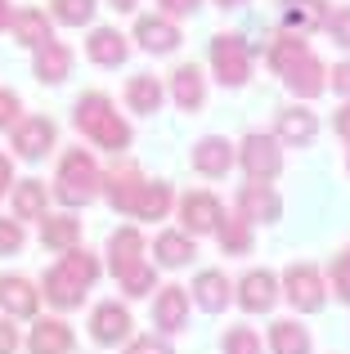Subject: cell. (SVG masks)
<instances>
[{
  "mask_svg": "<svg viewBox=\"0 0 350 354\" xmlns=\"http://www.w3.org/2000/svg\"><path fill=\"white\" fill-rule=\"evenodd\" d=\"M324 27L333 32V41L342 45V50H350V5H342L337 14H328V18H324Z\"/></svg>",
  "mask_w": 350,
  "mask_h": 354,
  "instance_id": "f35d334b",
  "label": "cell"
},
{
  "mask_svg": "<svg viewBox=\"0 0 350 354\" xmlns=\"http://www.w3.org/2000/svg\"><path fill=\"white\" fill-rule=\"evenodd\" d=\"M41 242L50 251H72L81 242V220H72V216H41Z\"/></svg>",
  "mask_w": 350,
  "mask_h": 354,
  "instance_id": "f546056e",
  "label": "cell"
},
{
  "mask_svg": "<svg viewBox=\"0 0 350 354\" xmlns=\"http://www.w3.org/2000/svg\"><path fill=\"white\" fill-rule=\"evenodd\" d=\"M23 242H27L23 220H0V256H18Z\"/></svg>",
  "mask_w": 350,
  "mask_h": 354,
  "instance_id": "74e56055",
  "label": "cell"
},
{
  "mask_svg": "<svg viewBox=\"0 0 350 354\" xmlns=\"http://www.w3.org/2000/svg\"><path fill=\"white\" fill-rule=\"evenodd\" d=\"M270 350L274 354H310V332L297 319H279L270 328Z\"/></svg>",
  "mask_w": 350,
  "mask_h": 354,
  "instance_id": "d6a6232c",
  "label": "cell"
},
{
  "mask_svg": "<svg viewBox=\"0 0 350 354\" xmlns=\"http://www.w3.org/2000/svg\"><path fill=\"white\" fill-rule=\"evenodd\" d=\"M99 166L95 157L86 153V148H72V153H63L59 162V175H54V198L63 202V207H90V202L99 198Z\"/></svg>",
  "mask_w": 350,
  "mask_h": 354,
  "instance_id": "3957f363",
  "label": "cell"
},
{
  "mask_svg": "<svg viewBox=\"0 0 350 354\" xmlns=\"http://www.w3.org/2000/svg\"><path fill=\"white\" fill-rule=\"evenodd\" d=\"M162 99H167V90H162V81L153 77V72H140V77L126 81V108L140 117H153L162 108Z\"/></svg>",
  "mask_w": 350,
  "mask_h": 354,
  "instance_id": "484cf974",
  "label": "cell"
},
{
  "mask_svg": "<svg viewBox=\"0 0 350 354\" xmlns=\"http://www.w3.org/2000/svg\"><path fill=\"white\" fill-rule=\"evenodd\" d=\"M140 184H144V175L126 162V166H113V171L99 180V189H104V198H108L113 211H126V216H131V202H135V193H140Z\"/></svg>",
  "mask_w": 350,
  "mask_h": 354,
  "instance_id": "d6986e66",
  "label": "cell"
},
{
  "mask_svg": "<svg viewBox=\"0 0 350 354\" xmlns=\"http://www.w3.org/2000/svg\"><path fill=\"white\" fill-rule=\"evenodd\" d=\"M220 9H243V5H252V0H216Z\"/></svg>",
  "mask_w": 350,
  "mask_h": 354,
  "instance_id": "f907efd6",
  "label": "cell"
},
{
  "mask_svg": "<svg viewBox=\"0 0 350 354\" xmlns=\"http://www.w3.org/2000/svg\"><path fill=\"white\" fill-rule=\"evenodd\" d=\"M54 148V121L50 117H18L14 121V153L23 162H41Z\"/></svg>",
  "mask_w": 350,
  "mask_h": 354,
  "instance_id": "30bf717a",
  "label": "cell"
},
{
  "mask_svg": "<svg viewBox=\"0 0 350 354\" xmlns=\"http://www.w3.org/2000/svg\"><path fill=\"white\" fill-rule=\"evenodd\" d=\"M32 354H72V328L63 319H41L27 337Z\"/></svg>",
  "mask_w": 350,
  "mask_h": 354,
  "instance_id": "4316f807",
  "label": "cell"
},
{
  "mask_svg": "<svg viewBox=\"0 0 350 354\" xmlns=\"http://www.w3.org/2000/svg\"><path fill=\"white\" fill-rule=\"evenodd\" d=\"M108 5H113L117 14H135V9H140V0H108Z\"/></svg>",
  "mask_w": 350,
  "mask_h": 354,
  "instance_id": "c3c4849f",
  "label": "cell"
},
{
  "mask_svg": "<svg viewBox=\"0 0 350 354\" xmlns=\"http://www.w3.org/2000/svg\"><path fill=\"white\" fill-rule=\"evenodd\" d=\"M117 283H122L126 296H149L153 283H158V269H153L149 260H140V265H131L126 274H117Z\"/></svg>",
  "mask_w": 350,
  "mask_h": 354,
  "instance_id": "e575fe53",
  "label": "cell"
},
{
  "mask_svg": "<svg viewBox=\"0 0 350 354\" xmlns=\"http://www.w3.org/2000/svg\"><path fill=\"white\" fill-rule=\"evenodd\" d=\"M171 99L180 113H198L202 104H207V81H202V72L193 68V63H180V68L171 72Z\"/></svg>",
  "mask_w": 350,
  "mask_h": 354,
  "instance_id": "44dd1931",
  "label": "cell"
},
{
  "mask_svg": "<svg viewBox=\"0 0 350 354\" xmlns=\"http://www.w3.org/2000/svg\"><path fill=\"white\" fill-rule=\"evenodd\" d=\"M36 59H32V72H36V81H41V86H63V81H68V72H72V50L63 41H41L36 45Z\"/></svg>",
  "mask_w": 350,
  "mask_h": 354,
  "instance_id": "9a60e30c",
  "label": "cell"
},
{
  "mask_svg": "<svg viewBox=\"0 0 350 354\" xmlns=\"http://www.w3.org/2000/svg\"><path fill=\"white\" fill-rule=\"evenodd\" d=\"M86 59L95 63V68H122L126 59H131V41H126L117 27H95L86 41Z\"/></svg>",
  "mask_w": 350,
  "mask_h": 354,
  "instance_id": "e0dca14e",
  "label": "cell"
},
{
  "mask_svg": "<svg viewBox=\"0 0 350 354\" xmlns=\"http://www.w3.org/2000/svg\"><path fill=\"white\" fill-rule=\"evenodd\" d=\"M211 72H216L220 86L243 90L247 81H252V45H247L238 32L211 36Z\"/></svg>",
  "mask_w": 350,
  "mask_h": 354,
  "instance_id": "277c9868",
  "label": "cell"
},
{
  "mask_svg": "<svg viewBox=\"0 0 350 354\" xmlns=\"http://www.w3.org/2000/svg\"><path fill=\"white\" fill-rule=\"evenodd\" d=\"M220 216H225V207H220V198H216V193H207V189H193V193H184V198H180V225H184V234H189V238L216 234Z\"/></svg>",
  "mask_w": 350,
  "mask_h": 354,
  "instance_id": "52a82bcc",
  "label": "cell"
},
{
  "mask_svg": "<svg viewBox=\"0 0 350 354\" xmlns=\"http://www.w3.org/2000/svg\"><path fill=\"white\" fill-rule=\"evenodd\" d=\"M90 337L99 341V346H117V341L131 337V310L117 301H104L95 305V314H90Z\"/></svg>",
  "mask_w": 350,
  "mask_h": 354,
  "instance_id": "2e32d148",
  "label": "cell"
},
{
  "mask_svg": "<svg viewBox=\"0 0 350 354\" xmlns=\"http://www.w3.org/2000/svg\"><path fill=\"white\" fill-rule=\"evenodd\" d=\"M95 0H54L50 5V18L59 27H86V23H95Z\"/></svg>",
  "mask_w": 350,
  "mask_h": 354,
  "instance_id": "836d02e7",
  "label": "cell"
},
{
  "mask_svg": "<svg viewBox=\"0 0 350 354\" xmlns=\"http://www.w3.org/2000/svg\"><path fill=\"white\" fill-rule=\"evenodd\" d=\"M126 354H175V350H171L167 337H153L149 332V337H135L131 346H126Z\"/></svg>",
  "mask_w": 350,
  "mask_h": 354,
  "instance_id": "60d3db41",
  "label": "cell"
},
{
  "mask_svg": "<svg viewBox=\"0 0 350 354\" xmlns=\"http://www.w3.org/2000/svg\"><path fill=\"white\" fill-rule=\"evenodd\" d=\"M324 18H328L324 0H288V9H283V27L297 36H310L315 27H324Z\"/></svg>",
  "mask_w": 350,
  "mask_h": 354,
  "instance_id": "f1b7e54d",
  "label": "cell"
},
{
  "mask_svg": "<svg viewBox=\"0 0 350 354\" xmlns=\"http://www.w3.org/2000/svg\"><path fill=\"white\" fill-rule=\"evenodd\" d=\"M193 171L207 175V180H225L234 171V144L225 135H202L193 144Z\"/></svg>",
  "mask_w": 350,
  "mask_h": 354,
  "instance_id": "8fae6325",
  "label": "cell"
},
{
  "mask_svg": "<svg viewBox=\"0 0 350 354\" xmlns=\"http://www.w3.org/2000/svg\"><path fill=\"white\" fill-rule=\"evenodd\" d=\"M14 220H41L45 216V202H50V193H45L41 180H18L14 184Z\"/></svg>",
  "mask_w": 350,
  "mask_h": 354,
  "instance_id": "1f68e13d",
  "label": "cell"
},
{
  "mask_svg": "<svg viewBox=\"0 0 350 354\" xmlns=\"http://www.w3.org/2000/svg\"><path fill=\"white\" fill-rule=\"evenodd\" d=\"M328 287H324V274H319L315 265H288V274H283V296L292 301V310L297 314H319L328 301Z\"/></svg>",
  "mask_w": 350,
  "mask_h": 354,
  "instance_id": "8992f818",
  "label": "cell"
},
{
  "mask_svg": "<svg viewBox=\"0 0 350 354\" xmlns=\"http://www.w3.org/2000/svg\"><path fill=\"white\" fill-rule=\"evenodd\" d=\"M153 323L162 328V337H171V332H184V323H189V287H162L158 301H153Z\"/></svg>",
  "mask_w": 350,
  "mask_h": 354,
  "instance_id": "ac0fdd59",
  "label": "cell"
},
{
  "mask_svg": "<svg viewBox=\"0 0 350 354\" xmlns=\"http://www.w3.org/2000/svg\"><path fill=\"white\" fill-rule=\"evenodd\" d=\"M225 354H261V337L252 328H229L225 332Z\"/></svg>",
  "mask_w": 350,
  "mask_h": 354,
  "instance_id": "8d00e7d4",
  "label": "cell"
},
{
  "mask_svg": "<svg viewBox=\"0 0 350 354\" xmlns=\"http://www.w3.org/2000/svg\"><path fill=\"white\" fill-rule=\"evenodd\" d=\"M9 27H14V41L27 45V50H36L41 41H50V36H54V18L45 14V9H14Z\"/></svg>",
  "mask_w": 350,
  "mask_h": 354,
  "instance_id": "d4e9b609",
  "label": "cell"
},
{
  "mask_svg": "<svg viewBox=\"0 0 350 354\" xmlns=\"http://www.w3.org/2000/svg\"><path fill=\"white\" fill-rule=\"evenodd\" d=\"M193 256H198V247H193V238L184 229H167V234L153 238V265H162V269H180Z\"/></svg>",
  "mask_w": 350,
  "mask_h": 354,
  "instance_id": "cb8c5ba5",
  "label": "cell"
},
{
  "mask_svg": "<svg viewBox=\"0 0 350 354\" xmlns=\"http://www.w3.org/2000/svg\"><path fill=\"white\" fill-rule=\"evenodd\" d=\"M99 278V260L90 256V251L72 247L63 251V260L45 274V301L54 305V310H77L81 301H86V292L95 287Z\"/></svg>",
  "mask_w": 350,
  "mask_h": 354,
  "instance_id": "7a4b0ae2",
  "label": "cell"
},
{
  "mask_svg": "<svg viewBox=\"0 0 350 354\" xmlns=\"http://www.w3.org/2000/svg\"><path fill=\"white\" fill-rule=\"evenodd\" d=\"M144 260V234L140 229H117L113 238H108V265H113V274H126L131 265H140Z\"/></svg>",
  "mask_w": 350,
  "mask_h": 354,
  "instance_id": "83f0119b",
  "label": "cell"
},
{
  "mask_svg": "<svg viewBox=\"0 0 350 354\" xmlns=\"http://www.w3.org/2000/svg\"><path fill=\"white\" fill-rule=\"evenodd\" d=\"M346 166H350V157H346Z\"/></svg>",
  "mask_w": 350,
  "mask_h": 354,
  "instance_id": "816d5d0a",
  "label": "cell"
},
{
  "mask_svg": "<svg viewBox=\"0 0 350 354\" xmlns=\"http://www.w3.org/2000/svg\"><path fill=\"white\" fill-rule=\"evenodd\" d=\"M18 113H23V104H18V95L14 90H5L0 86V130H9L18 121Z\"/></svg>",
  "mask_w": 350,
  "mask_h": 354,
  "instance_id": "b9f144b4",
  "label": "cell"
},
{
  "mask_svg": "<svg viewBox=\"0 0 350 354\" xmlns=\"http://www.w3.org/2000/svg\"><path fill=\"white\" fill-rule=\"evenodd\" d=\"M171 202H175V193H171L167 180H144L140 193H135V202H131V216L135 220H167Z\"/></svg>",
  "mask_w": 350,
  "mask_h": 354,
  "instance_id": "603a6c76",
  "label": "cell"
},
{
  "mask_svg": "<svg viewBox=\"0 0 350 354\" xmlns=\"http://www.w3.org/2000/svg\"><path fill=\"white\" fill-rule=\"evenodd\" d=\"M319 135V117L310 113V108H283L279 113V130H274V139L279 144H292V148H310Z\"/></svg>",
  "mask_w": 350,
  "mask_h": 354,
  "instance_id": "ffe728a7",
  "label": "cell"
},
{
  "mask_svg": "<svg viewBox=\"0 0 350 354\" xmlns=\"http://www.w3.org/2000/svg\"><path fill=\"white\" fill-rule=\"evenodd\" d=\"M328 86H333V95L350 99V59H346V63H337V68L328 72Z\"/></svg>",
  "mask_w": 350,
  "mask_h": 354,
  "instance_id": "7bdbcfd3",
  "label": "cell"
},
{
  "mask_svg": "<svg viewBox=\"0 0 350 354\" xmlns=\"http://www.w3.org/2000/svg\"><path fill=\"white\" fill-rule=\"evenodd\" d=\"M234 162H243L247 180L270 184V180H279V175H283V144H279L274 135H261V130H252V135L238 144Z\"/></svg>",
  "mask_w": 350,
  "mask_h": 354,
  "instance_id": "5b68a950",
  "label": "cell"
},
{
  "mask_svg": "<svg viewBox=\"0 0 350 354\" xmlns=\"http://www.w3.org/2000/svg\"><path fill=\"white\" fill-rule=\"evenodd\" d=\"M333 130H337V135H342L346 144H350V99H346L342 108H337V117H333Z\"/></svg>",
  "mask_w": 350,
  "mask_h": 354,
  "instance_id": "bcb514c9",
  "label": "cell"
},
{
  "mask_svg": "<svg viewBox=\"0 0 350 354\" xmlns=\"http://www.w3.org/2000/svg\"><path fill=\"white\" fill-rule=\"evenodd\" d=\"M279 77H283V86H288L297 99H319L328 90V68H324V59H315L310 50L301 54V59H292Z\"/></svg>",
  "mask_w": 350,
  "mask_h": 354,
  "instance_id": "ba28073f",
  "label": "cell"
},
{
  "mask_svg": "<svg viewBox=\"0 0 350 354\" xmlns=\"http://www.w3.org/2000/svg\"><path fill=\"white\" fill-rule=\"evenodd\" d=\"M216 242H220V251H225V256H247V251H252V220H243V216H220Z\"/></svg>",
  "mask_w": 350,
  "mask_h": 354,
  "instance_id": "4dcf8cb0",
  "label": "cell"
},
{
  "mask_svg": "<svg viewBox=\"0 0 350 354\" xmlns=\"http://www.w3.org/2000/svg\"><path fill=\"white\" fill-rule=\"evenodd\" d=\"M18 328H14V319H0V354H18Z\"/></svg>",
  "mask_w": 350,
  "mask_h": 354,
  "instance_id": "ee69618b",
  "label": "cell"
},
{
  "mask_svg": "<svg viewBox=\"0 0 350 354\" xmlns=\"http://www.w3.org/2000/svg\"><path fill=\"white\" fill-rule=\"evenodd\" d=\"M238 216L243 220H261V225H274V220L283 216V198L274 193V184H261V180H252V184H243V193H238Z\"/></svg>",
  "mask_w": 350,
  "mask_h": 354,
  "instance_id": "7c38bea8",
  "label": "cell"
},
{
  "mask_svg": "<svg viewBox=\"0 0 350 354\" xmlns=\"http://www.w3.org/2000/svg\"><path fill=\"white\" fill-rule=\"evenodd\" d=\"M189 292H193V301H198L207 314H220L229 301H234V283H229V278L220 274V269H202V274L193 278Z\"/></svg>",
  "mask_w": 350,
  "mask_h": 354,
  "instance_id": "7402d4cb",
  "label": "cell"
},
{
  "mask_svg": "<svg viewBox=\"0 0 350 354\" xmlns=\"http://www.w3.org/2000/svg\"><path fill=\"white\" fill-rule=\"evenodd\" d=\"M158 5H162V14H167V18H189L202 0H158Z\"/></svg>",
  "mask_w": 350,
  "mask_h": 354,
  "instance_id": "f6af8a7d",
  "label": "cell"
},
{
  "mask_svg": "<svg viewBox=\"0 0 350 354\" xmlns=\"http://www.w3.org/2000/svg\"><path fill=\"white\" fill-rule=\"evenodd\" d=\"M135 41H140L144 54H175L184 36H180V27H175V18L144 14V18H135Z\"/></svg>",
  "mask_w": 350,
  "mask_h": 354,
  "instance_id": "9c48e42d",
  "label": "cell"
},
{
  "mask_svg": "<svg viewBox=\"0 0 350 354\" xmlns=\"http://www.w3.org/2000/svg\"><path fill=\"white\" fill-rule=\"evenodd\" d=\"M9 18H14V9H9V0H0V32L9 27Z\"/></svg>",
  "mask_w": 350,
  "mask_h": 354,
  "instance_id": "681fc988",
  "label": "cell"
},
{
  "mask_svg": "<svg viewBox=\"0 0 350 354\" xmlns=\"http://www.w3.org/2000/svg\"><path fill=\"white\" fill-rule=\"evenodd\" d=\"M306 50H310V45H306V36H297V32H283L279 41H274V50H270V68H274V72H283L292 59H301Z\"/></svg>",
  "mask_w": 350,
  "mask_h": 354,
  "instance_id": "d590c367",
  "label": "cell"
},
{
  "mask_svg": "<svg viewBox=\"0 0 350 354\" xmlns=\"http://www.w3.org/2000/svg\"><path fill=\"white\" fill-rule=\"evenodd\" d=\"M72 121H77V130L90 139V144L108 148V153H126V148H131V126L117 117V104L104 95V90L81 95L77 108H72Z\"/></svg>",
  "mask_w": 350,
  "mask_h": 354,
  "instance_id": "6da1fadb",
  "label": "cell"
},
{
  "mask_svg": "<svg viewBox=\"0 0 350 354\" xmlns=\"http://www.w3.org/2000/svg\"><path fill=\"white\" fill-rule=\"evenodd\" d=\"M333 292L350 305V251H342V256L333 260Z\"/></svg>",
  "mask_w": 350,
  "mask_h": 354,
  "instance_id": "ab89813d",
  "label": "cell"
},
{
  "mask_svg": "<svg viewBox=\"0 0 350 354\" xmlns=\"http://www.w3.org/2000/svg\"><path fill=\"white\" fill-rule=\"evenodd\" d=\"M14 184V166H9V157L0 153V198H5V189Z\"/></svg>",
  "mask_w": 350,
  "mask_h": 354,
  "instance_id": "7dc6e473",
  "label": "cell"
},
{
  "mask_svg": "<svg viewBox=\"0 0 350 354\" xmlns=\"http://www.w3.org/2000/svg\"><path fill=\"white\" fill-rule=\"evenodd\" d=\"M36 305H41V292H36L32 278L0 274V310H5V319H32Z\"/></svg>",
  "mask_w": 350,
  "mask_h": 354,
  "instance_id": "5bb4252c",
  "label": "cell"
},
{
  "mask_svg": "<svg viewBox=\"0 0 350 354\" xmlns=\"http://www.w3.org/2000/svg\"><path fill=\"white\" fill-rule=\"evenodd\" d=\"M274 301H279V278L270 269H247L243 283H238V305L247 314H270Z\"/></svg>",
  "mask_w": 350,
  "mask_h": 354,
  "instance_id": "4fadbf2b",
  "label": "cell"
}]
</instances>
